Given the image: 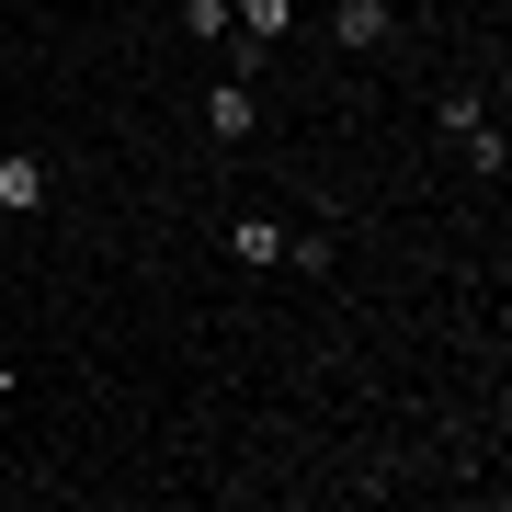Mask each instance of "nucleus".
I'll list each match as a JSON object with an SVG mask.
<instances>
[{"mask_svg":"<svg viewBox=\"0 0 512 512\" xmlns=\"http://www.w3.org/2000/svg\"><path fill=\"white\" fill-rule=\"evenodd\" d=\"M433 114H444V137H456V160L478 171V183H501V126H490V103L456 92V103H433Z\"/></svg>","mask_w":512,"mask_h":512,"instance_id":"1","label":"nucleus"},{"mask_svg":"<svg viewBox=\"0 0 512 512\" xmlns=\"http://www.w3.org/2000/svg\"><path fill=\"white\" fill-rule=\"evenodd\" d=\"M228 35H239V80L262 69V46L296 35V0H228Z\"/></svg>","mask_w":512,"mask_h":512,"instance_id":"2","label":"nucleus"},{"mask_svg":"<svg viewBox=\"0 0 512 512\" xmlns=\"http://www.w3.org/2000/svg\"><path fill=\"white\" fill-rule=\"evenodd\" d=\"M387 35H399V12H387V0H330V46H353V57H376Z\"/></svg>","mask_w":512,"mask_h":512,"instance_id":"3","label":"nucleus"},{"mask_svg":"<svg viewBox=\"0 0 512 512\" xmlns=\"http://www.w3.org/2000/svg\"><path fill=\"white\" fill-rule=\"evenodd\" d=\"M251 126H262V103H251V80L228 69L217 92H205V137H217V148H239V137H251Z\"/></svg>","mask_w":512,"mask_h":512,"instance_id":"4","label":"nucleus"},{"mask_svg":"<svg viewBox=\"0 0 512 512\" xmlns=\"http://www.w3.org/2000/svg\"><path fill=\"white\" fill-rule=\"evenodd\" d=\"M46 205V160L35 148H0V217H35Z\"/></svg>","mask_w":512,"mask_h":512,"instance_id":"5","label":"nucleus"},{"mask_svg":"<svg viewBox=\"0 0 512 512\" xmlns=\"http://www.w3.org/2000/svg\"><path fill=\"white\" fill-rule=\"evenodd\" d=\"M228 262H251V274L285 262V228H274V217H239V228H228Z\"/></svg>","mask_w":512,"mask_h":512,"instance_id":"6","label":"nucleus"},{"mask_svg":"<svg viewBox=\"0 0 512 512\" xmlns=\"http://www.w3.org/2000/svg\"><path fill=\"white\" fill-rule=\"evenodd\" d=\"M285 262H296V274H330L342 251H330V228H285Z\"/></svg>","mask_w":512,"mask_h":512,"instance_id":"7","label":"nucleus"},{"mask_svg":"<svg viewBox=\"0 0 512 512\" xmlns=\"http://www.w3.org/2000/svg\"><path fill=\"white\" fill-rule=\"evenodd\" d=\"M183 35H194V46H217V35H228V0H183Z\"/></svg>","mask_w":512,"mask_h":512,"instance_id":"8","label":"nucleus"}]
</instances>
